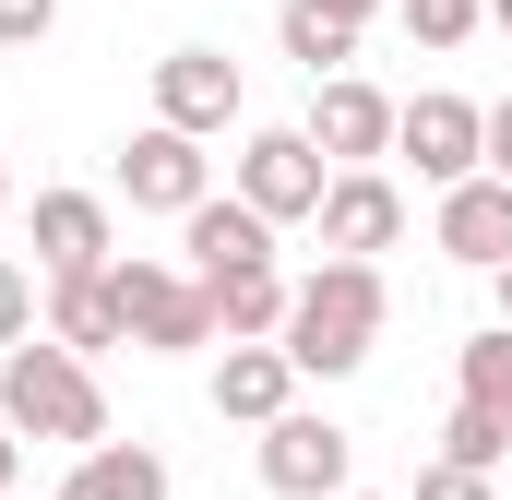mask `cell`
Instances as JSON below:
<instances>
[{"instance_id": "2", "label": "cell", "mask_w": 512, "mask_h": 500, "mask_svg": "<svg viewBox=\"0 0 512 500\" xmlns=\"http://www.w3.org/2000/svg\"><path fill=\"white\" fill-rule=\"evenodd\" d=\"M0 429L12 441H60V453H96L108 441V393H96V370L72 358V346H12L0 358Z\"/></svg>"}, {"instance_id": "7", "label": "cell", "mask_w": 512, "mask_h": 500, "mask_svg": "<svg viewBox=\"0 0 512 500\" xmlns=\"http://www.w3.org/2000/svg\"><path fill=\"white\" fill-rule=\"evenodd\" d=\"M322 191H334V167L310 155V131H251V143H239V203H251L262 227L322 215Z\"/></svg>"}, {"instance_id": "30", "label": "cell", "mask_w": 512, "mask_h": 500, "mask_svg": "<svg viewBox=\"0 0 512 500\" xmlns=\"http://www.w3.org/2000/svg\"><path fill=\"white\" fill-rule=\"evenodd\" d=\"M0 215H12V167H0Z\"/></svg>"}, {"instance_id": "6", "label": "cell", "mask_w": 512, "mask_h": 500, "mask_svg": "<svg viewBox=\"0 0 512 500\" xmlns=\"http://www.w3.org/2000/svg\"><path fill=\"white\" fill-rule=\"evenodd\" d=\"M393 155H417L429 191H465V179H489V108L429 84L417 108H393Z\"/></svg>"}, {"instance_id": "9", "label": "cell", "mask_w": 512, "mask_h": 500, "mask_svg": "<svg viewBox=\"0 0 512 500\" xmlns=\"http://www.w3.org/2000/svg\"><path fill=\"white\" fill-rule=\"evenodd\" d=\"M310 155H322V167H334V179H346V167H382L393 155V96L382 84H358V72H346V84H310Z\"/></svg>"}, {"instance_id": "27", "label": "cell", "mask_w": 512, "mask_h": 500, "mask_svg": "<svg viewBox=\"0 0 512 500\" xmlns=\"http://www.w3.org/2000/svg\"><path fill=\"white\" fill-rule=\"evenodd\" d=\"M12 465H24V441H12V429H0V500H12Z\"/></svg>"}, {"instance_id": "1", "label": "cell", "mask_w": 512, "mask_h": 500, "mask_svg": "<svg viewBox=\"0 0 512 500\" xmlns=\"http://www.w3.org/2000/svg\"><path fill=\"white\" fill-rule=\"evenodd\" d=\"M382 322H393V286H382V262H322V274H298V298H286V370L298 381H346V370H370V346H382Z\"/></svg>"}, {"instance_id": "19", "label": "cell", "mask_w": 512, "mask_h": 500, "mask_svg": "<svg viewBox=\"0 0 512 500\" xmlns=\"http://www.w3.org/2000/svg\"><path fill=\"white\" fill-rule=\"evenodd\" d=\"M453 370H465V405H489V417L512 429V334H501V322H489V334H465V346H453Z\"/></svg>"}, {"instance_id": "31", "label": "cell", "mask_w": 512, "mask_h": 500, "mask_svg": "<svg viewBox=\"0 0 512 500\" xmlns=\"http://www.w3.org/2000/svg\"><path fill=\"white\" fill-rule=\"evenodd\" d=\"M346 500H382V489H346Z\"/></svg>"}, {"instance_id": "26", "label": "cell", "mask_w": 512, "mask_h": 500, "mask_svg": "<svg viewBox=\"0 0 512 500\" xmlns=\"http://www.w3.org/2000/svg\"><path fill=\"white\" fill-rule=\"evenodd\" d=\"M310 12H322V24H346V36H358V24H370V12H382V0H310Z\"/></svg>"}, {"instance_id": "11", "label": "cell", "mask_w": 512, "mask_h": 500, "mask_svg": "<svg viewBox=\"0 0 512 500\" xmlns=\"http://www.w3.org/2000/svg\"><path fill=\"white\" fill-rule=\"evenodd\" d=\"M179 250H191V286H239V274H274V227H262L239 191H215V203L179 227Z\"/></svg>"}, {"instance_id": "8", "label": "cell", "mask_w": 512, "mask_h": 500, "mask_svg": "<svg viewBox=\"0 0 512 500\" xmlns=\"http://www.w3.org/2000/svg\"><path fill=\"white\" fill-rule=\"evenodd\" d=\"M239 60L227 48H167L155 60V120L167 131H191V143H215V131H239Z\"/></svg>"}, {"instance_id": "5", "label": "cell", "mask_w": 512, "mask_h": 500, "mask_svg": "<svg viewBox=\"0 0 512 500\" xmlns=\"http://www.w3.org/2000/svg\"><path fill=\"white\" fill-rule=\"evenodd\" d=\"M120 203H131V215H179V227H191V215L215 203V155H203L191 131L143 120V131L120 143Z\"/></svg>"}, {"instance_id": "20", "label": "cell", "mask_w": 512, "mask_h": 500, "mask_svg": "<svg viewBox=\"0 0 512 500\" xmlns=\"http://www.w3.org/2000/svg\"><path fill=\"white\" fill-rule=\"evenodd\" d=\"M501 453H512V429L489 417V405H465V393H453V417H441V465H477V477H489Z\"/></svg>"}, {"instance_id": "25", "label": "cell", "mask_w": 512, "mask_h": 500, "mask_svg": "<svg viewBox=\"0 0 512 500\" xmlns=\"http://www.w3.org/2000/svg\"><path fill=\"white\" fill-rule=\"evenodd\" d=\"M489 179H512V96L489 108Z\"/></svg>"}, {"instance_id": "28", "label": "cell", "mask_w": 512, "mask_h": 500, "mask_svg": "<svg viewBox=\"0 0 512 500\" xmlns=\"http://www.w3.org/2000/svg\"><path fill=\"white\" fill-rule=\"evenodd\" d=\"M489 298H501V334H512V262H501V274H489Z\"/></svg>"}, {"instance_id": "22", "label": "cell", "mask_w": 512, "mask_h": 500, "mask_svg": "<svg viewBox=\"0 0 512 500\" xmlns=\"http://www.w3.org/2000/svg\"><path fill=\"white\" fill-rule=\"evenodd\" d=\"M12 346H36V274L24 262H0V358Z\"/></svg>"}, {"instance_id": "23", "label": "cell", "mask_w": 512, "mask_h": 500, "mask_svg": "<svg viewBox=\"0 0 512 500\" xmlns=\"http://www.w3.org/2000/svg\"><path fill=\"white\" fill-rule=\"evenodd\" d=\"M405 500H501V489H489L477 465H441V453H429V465H417V489H405Z\"/></svg>"}, {"instance_id": "16", "label": "cell", "mask_w": 512, "mask_h": 500, "mask_svg": "<svg viewBox=\"0 0 512 500\" xmlns=\"http://www.w3.org/2000/svg\"><path fill=\"white\" fill-rule=\"evenodd\" d=\"M60 500H167V453L155 441H96V453H72Z\"/></svg>"}, {"instance_id": "3", "label": "cell", "mask_w": 512, "mask_h": 500, "mask_svg": "<svg viewBox=\"0 0 512 500\" xmlns=\"http://www.w3.org/2000/svg\"><path fill=\"white\" fill-rule=\"evenodd\" d=\"M108 310L143 358H191L215 346V298L191 286V262H108Z\"/></svg>"}, {"instance_id": "13", "label": "cell", "mask_w": 512, "mask_h": 500, "mask_svg": "<svg viewBox=\"0 0 512 500\" xmlns=\"http://www.w3.org/2000/svg\"><path fill=\"white\" fill-rule=\"evenodd\" d=\"M429 239L453 250L465 274H501V262H512V179H465V191H441Z\"/></svg>"}, {"instance_id": "18", "label": "cell", "mask_w": 512, "mask_h": 500, "mask_svg": "<svg viewBox=\"0 0 512 500\" xmlns=\"http://www.w3.org/2000/svg\"><path fill=\"white\" fill-rule=\"evenodd\" d=\"M274 48H286L310 84H346V60H358V36H346V24H322L310 0H286V12H274Z\"/></svg>"}, {"instance_id": "21", "label": "cell", "mask_w": 512, "mask_h": 500, "mask_svg": "<svg viewBox=\"0 0 512 500\" xmlns=\"http://www.w3.org/2000/svg\"><path fill=\"white\" fill-rule=\"evenodd\" d=\"M393 12H405V36H417V48H465V36L489 24V0H393Z\"/></svg>"}, {"instance_id": "4", "label": "cell", "mask_w": 512, "mask_h": 500, "mask_svg": "<svg viewBox=\"0 0 512 500\" xmlns=\"http://www.w3.org/2000/svg\"><path fill=\"white\" fill-rule=\"evenodd\" d=\"M251 465H262L274 500H346V489H358V441H346L322 405H286V417L251 441Z\"/></svg>"}, {"instance_id": "29", "label": "cell", "mask_w": 512, "mask_h": 500, "mask_svg": "<svg viewBox=\"0 0 512 500\" xmlns=\"http://www.w3.org/2000/svg\"><path fill=\"white\" fill-rule=\"evenodd\" d=\"M489 24H501V36H512V0H489Z\"/></svg>"}, {"instance_id": "15", "label": "cell", "mask_w": 512, "mask_h": 500, "mask_svg": "<svg viewBox=\"0 0 512 500\" xmlns=\"http://www.w3.org/2000/svg\"><path fill=\"white\" fill-rule=\"evenodd\" d=\"M298 405V370H286V346H227L215 358V417H239V429H274Z\"/></svg>"}, {"instance_id": "24", "label": "cell", "mask_w": 512, "mask_h": 500, "mask_svg": "<svg viewBox=\"0 0 512 500\" xmlns=\"http://www.w3.org/2000/svg\"><path fill=\"white\" fill-rule=\"evenodd\" d=\"M48 24H60V0H0V48H48Z\"/></svg>"}, {"instance_id": "12", "label": "cell", "mask_w": 512, "mask_h": 500, "mask_svg": "<svg viewBox=\"0 0 512 500\" xmlns=\"http://www.w3.org/2000/svg\"><path fill=\"white\" fill-rule=\"evenodd\" d=\"M120 262V227H108V203L96 191H36V274L60 286V274H108Z\"/></svg>"}, {"instance_id": "17", "label": "cell", "mask_w": 512, "mask_h": 500, "mask_svg": "<svg viewBox=\"0 0 512 500\" xmlns=\"http://www.w3.org/2000/svg\"><path fill=\"white\" fill-rule=\"evenodd\" d=\"M203 298H215V334H227V346H274L298 286H286V274H239V286H203Z\"/></svg>"}, {"instance_id": "10", "label": "cell", "mask_w": 512, "mask_h": 500, "mask_svg": "<svg viewBox=\"0 0 512 500\" xmlns=\"http://www.w3.org/2000/svg\"><path fill=\"white\" fill-rule=\"evenodd\" d=\"M310 227H322L334 262H382V250L405 239V191H393L382 167H346V179L322 191V215H310Z\"/></svg>"}, {"instance_id": "14", "label": "cell", "mask_w": 512, "mask_h": 500, "mask_svg": "<svg viewBox=\"0 0 512 500\" xmlns=\"http://www.w3.org/2000/svg\"><path fill=\"white\" fill-rule=\"evenodd\" d=\"M36 334H48V346H72L84 370H96L108 346H131L120 310H108V274H60V286H36Z\"/></svg>"}]
</instances>
